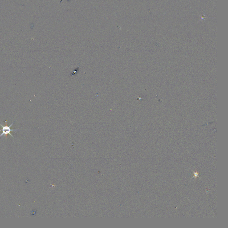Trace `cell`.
Instances as JSON below:
<instances>
[{
    "instance_id": "6da1fadb",
    "label": "cell",
    "mask_w": 228,
    "mask_h": 228,
    "mask_svg": "<svg viewBox=\"0 0 228 228\" xmlns=\"http://www.w3.org/2000/svg\"><path fill=\"white\" fill-rule=\"evenodd\" d=\"M5 122H6V126H3L2 125V124H0V125L2 127V133L0 135V137H2V136L3 135H5V136H6V137L7 136V135H8V134H9L10 135H11V136L13 137V135H12L11 133V132L12 131H19V129H11V127L12 125L13 124V123H12V124L10 125L9 126H8L7 125V123H6V122H7V121L6 120L5 121Z\"/></svg>"
}]
</instances>
